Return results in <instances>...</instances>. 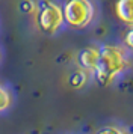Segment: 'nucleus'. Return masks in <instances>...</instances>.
Returning a JSON list of instances; mask_svg holds the SVG:
<instances>
[{
	"instance_id": "8",
	"label": "nucleus",
	"mask_w": 133,
	"mask_h": 134,
	"mask_svg": "<svg viewBox=\"0 0 133 134\" xmlns=\"http://www.w3.org/2000/svg\"><path fill=\"white\" fill-rule=\"evenodd\" d=\"M94 134H127L126 130H122L121 127L116 125H106V127L98 128Z\"/></svg>"
},
{
	"instance_id": "3",
	"label": "nucleus",
	"mask_w": 133,
	"mask_h": 134,
	"mask_svg": "<svg viewBox=\"0 0 133 134\" xmlns=\"http://www.w3.org/2000/svg\"><path fill=\"white\" fill-rule=\"evenodd\" d=\"M62 12L64 23L71 29H83L94 18V6L89 0H66Z\"/></svg>"
},
{
	"instance_id": "6",
	"label": "nucleus",
	"mask_w": 133,
	"mask_h": 134,
	"mask_svg": "<svg viewBox=\"0 0 133 134\" xmlns=\"http://www.w3.org/2000/svg\"><path fill=\"white\" fill-rule=\"evenodd\" d=\"M86 81H88V72L83 71V69H79L77 72H74L70 77V85L74 87V89H80V87H83L86 85Z\"/></svg>"
},
{
	"instance_id": "1",
	"label": "nucleus",
	"mask_w": 133,
	"mask_h": 134,
	"mask_svg": "<svg viewBox=\"0 0 133 134\" xmlns=\"http://www.w3.org/2000/svg\"><path fill=\"white\" fill-rule=\"evenodd\" d=\"M127 66L124 50L116 45H103L100 47L98 62L94 69L97 83L103 87L114 83V80L120 75Z\"/></svg>"
},
{
	"instance_id": "5",
	"label": "nucleus",
	"mask_w": 133,
	"mask_h": 134,
	"mask_svg": "<svg viewBox=\"0 0 133 134\" xmlns=\"http://www.w3.org/2000/svg\"><path fill=\"white\" fill-rule=\"evenodd\" d=\"M115 14L121 23L133 26V0H116L115 2Z\"/></svg>"
},
{
	"instance_id": "7",
	"label": "nucleus",
	"mask_w": 133,
	"mask_h": 134,
	"mask_svg": "<svg viewBox=\"0 0 133 134\" xmlns=\"http://www.w3.org/2000/svg\"><path fill=\"white\" fill-rule=\"evenodd\" d=\"M11 103H12V98H11L9 91L6 89L5 86L0 85V113L5 111V110L11 105Z\"/></svg>"
},
{
	"instance_id": "9",
	"label": "nucleus",
	"mask_w": 133,
	"mask_h": 134,
	"mask_svg": "<svg viewBox=\"0 0 133 134\" xmlns=\"http://www.w3.org/2000/svg\"><path fill=\"white\" fill-rule=\"evenodd\" d=\"M122 39H124V45H126L129 50L133 51V26H129V29L126 30Z\"/></svg>"
},
{
	"instance_id": "4",
	"label": "nucleus",
	"mask_w": 133,
	"mask_h": 134,
	"mask_svg": "<svg viewBox=\"0 0 133 134\" xmlns=\"http://www.w3.org/2000/svg\"><path fill=\"white\" fill-rule=\"evenodd\" d=\"M98 54H100V47L95 45H88L82 48L76 56V62L79 65V69H83L86 72H94L98 62Z\"/></svg>"
},
{
	"instance_id": "2",
	"label": "nucleus",
	"mask_w": 133,
	"mask_h": 134,
	"mask_svg": "<svg viewBox=\"0 0 133 134\" xmlns=\"http://www.w3.org/2000/svg\"><path fill=\"white\" fill-rule=\"evenodd\" d=\"M35 23L44 35H54L64 24L62 8L52 0H39L35 8Z\"/></svg>"
}]
</instances>
